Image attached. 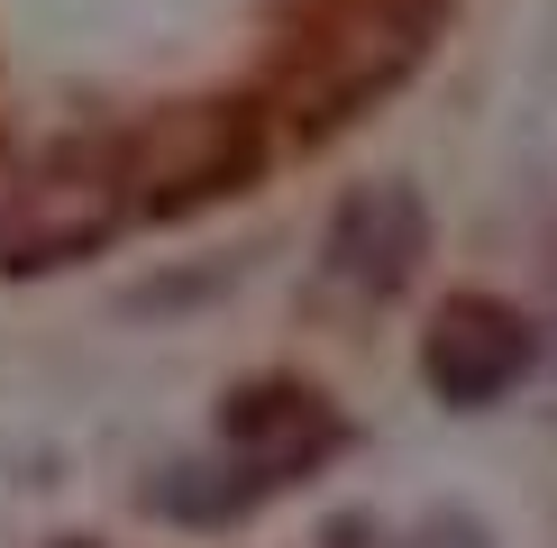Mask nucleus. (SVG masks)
I'll use <instances>...</instances> for the list:
<instances>
[{"label":"nucleus","instance_id":"obj_1","mask_svg":"<svg viewBox=\"0 0 557 548\" xmlns=\"http://www.w3.org/2000/svg\"><path fill=\"white\" fill-rule=\"evenodd\" d=\"M137 211V155L91 137V147H55L28 183H10L0 201V265L10 274H46L74 265L91 247H110Z\"/></svg>","mask_w":557,"mask_h":548},{"label":"nucleus","instance_id":"obj_2","mask_svg":"<svg viewBox=\"0 0 557 548\" xmlns=\"http://www.w3.org/2000/svg\"><path fill=\"white\" fill-rule=\"evenodd\" d=\"M421 46H430V0H338L330 37H311V55L293 74V101L311 110V128H330L357 101L403 83L421 64Z\"/></svg>","mask_w":557,"mask_h":548},{"label":"nucleus","instance_id":"obj_3","mask_svg":"<svg viewBox=\"0 0 557 548\" xmlns=\"http://www.w3.org/2000/svg\"><path fill=\"white\" fill-rule=\"evenodd\" d=\"M530 329L503 302H448L430 320V338H421V375L438 384V402H457V411H475V402H503L512 384L530 375Z\"/></svg>","mask_w":557,"mask_h":548},{"label":"nucleus","instance_id":"obj_4","mask_svg":"<svg viewBox=\"0 0 557 548\" xmlns=\"http://www.w3.org/2000/svg\"><path fill=\"white\" fill-rule=\"evenodd\" d=\"M421 238H430L421 201H411L403 183H366V192H347V211L330 220V284H347V292L375 302V292H393L411 274Z\"/></svg>","mask_w":557,"mask_h":548}]
</instances>
